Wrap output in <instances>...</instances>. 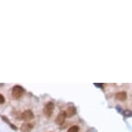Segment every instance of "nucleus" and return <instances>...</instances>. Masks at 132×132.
<instances>
[{"mask_svg":"<svg viewBox=\"0 0 132 132\" xmlns=\"http://www.w3.org/2000/svg\"><path fill=\"white\" fill-rule=\"evenodd\" d=\"M33 118H34V113L31 110H26L21 114V119H23L25 122L32 120Z\"/></svg>","mask_w":132,"mask_h":132,"instance_id":"obj_3","label":"nucleus"},{"mask_svg":"<svg viewBox=\"0 0 132 132\" xmlns=\"http://www.w3.org/2000/svg\"><path fill=\"white\" fill-rule=\"evenodd\" d=\"M1 117H2V120H3V121H5V122L7 123L8 124H9L10 126V128H12V129H13L14 130H17V127H16V126H15L14 124H12V123L10 122V120L7 118V117H5V116H3V115H2V116H1Z\"/></svg>","mask_w":132,"mask_h":132,"instance_id":"obj_8","label":"nucleus"},{"mask_svg":"<svg viewBox=\"0 0 132 132\" xmlns=\"http://www.w3.org/2000/svg\"><path fill=\"white\" fill-rule=\"evenodd\" d=\"M115 98L117 100H120V101H124L127 98V93L126 92H119V93H116Z\"/></svg>","mask_w":132,"mask_h":132,"instance_id":"obj_6","label":"nucleus"},{"mask_svg":"<svg viewBox=\"0 0 132 132\" xmlns=\"http://www.w3.org/2000/svg\"><path fill=\"white\" fill-rule=\"evenodd\" d=\"M5 102V98H4V96L2 95V94H0V104H3Z\"/></svg>","mask_w":132,"mask_h":132,"instance_id":"obj_11","label":"nucleus"},{"mask_svg":"<svg viewBox=\"0 0 132 132\" xmlns=\"http://www.w3.org/2000/svg\"><path fill=\"white\" fill-rule=\"evenodd\" d=\"M66 117H67L66 112H59V114L57 115V117H56L55 123H57L58 125L63 124L64 122H65V119H66Z\"/></svg>","mask_w":132,"mask_h":132,"instance_id":"obj_4","label":"nucleus"},{"mask_svg":"<svg viewBox=\"0 0 132 132\" xmlns=\"http://www.w3.org/2000/svg\"><path fill=\"white\" fill-rule=\"evenodd\" d=\"M54 109V104L53 102H49L45 106H44L43 109V114L45 115V117H50L53 114Z\"/></svg>","mask_w":132,"mask_h":132,"instance_id":"obj_2","label":"nucleus"},{"mask_svg":"<svg viewBox=\"0 0 132 132\" xmlns=\"http://www.w3.org/2000/svg\"><path fill=\"white\" fill-rule=\"evenodd\" d=\"M94 85H96V86H98V87H100V88L104 87V85H103V84H94Z\"/></svg>","mask_w":132,"mask_h":132,"instance_id":"obj_12","label":"nucleus"},{"mask_svg":"<svg viewBox=\"0 0 132 132\" xmlns=\"http://www.w3.org/2000/svg\"><path fill=\"white\" fill-rule=\"evenodd\" d=\"M66 114H67V117H72L73 116H74V115L76 114V108L73 107V106L68 107L66 111Z\"/></svg>","mask_w":132,"mask_h":132,"instance_id":"obj_7","label":"nucleus"},{"mask_svg":"<svg viewBox=\"0 0 132 132\" xmlns=\"http://www.w3.org/2000/svg\"><path fill=\"white\" fill-rule=\"evenodd\" d=\"M24 93V87L21 86L19 85H14L11 90V96H12V98H15V99H19V98L23 96Z\"/></svg>","mask_w":132,"mask_h":132,"instance_id":"obj_1","label":"nucleus"},{"mask_svg":"<svg viewBox=\"0 0 132 132\" xmlns=\"http://www.w3.org/2000/svg\"><path fill=\"white\" fill-rule=\"evenodd\" d=\"M34 128V124L31 123H24L21 126V131L22 132H31Z\"/></svg>","mask_w":132,"mask_h":132,"instance_id":"obj_5","label":"nucleus"},{"mask_svg":"<svg viewBox=\"0 0 132 132\" xmlns=\"http://www.w3.org/2000/svg\"><path fill=\"white\" fill-rule=\"evenodd\" d=\"M79 127L77 126V125H73L68 129V132H79Z\"/></svg>","mask_w":132,"mask_h":132,"instance_id":"obj_9","label":"nucleus"},{"mask_svg":"<svg viewBox=\"0 0 132 132\" xmlns=\"http://www.w3.org/2000/svg\"><path fill=\"white\" fill-rule=\"evenodd\" d=\"M123 113V115L124 117H132V111H129V110H124V111H123L122 112Z\"/></svg>","mask_w":132,"mask_h":132,"instance_id":"obj_10","label":"nucleus"}]
</instances>
